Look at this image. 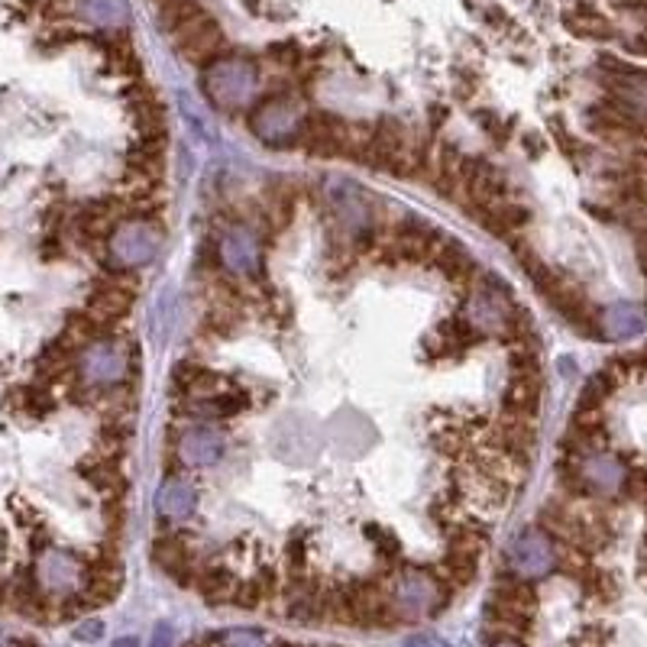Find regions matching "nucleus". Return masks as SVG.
Segmentation results:
<instances>
[{
    "label": "nucleus",
    "mask_w": 647,
    "mask_h": 647,
    "mask_svg": "<svg viewBox=\"0 0 647 647\" xmlns=\"http://www.w3.org/2000/svg\"><path fill=\"white\" fill-rule=\"evenodd\" d=\"M201 91L211 107L224 114H237L246 104H253L259 91V68L246 55H217L211 65H204Z\"/></svg>",
    "instance_id": "nucleus-1"
},
{
    "label": "nucleus",
    "mask_w": 647,
    "mask_h": 647,
    "mask_svg": "<svg viewBox=\"0 0 647 647\" xmlns=\"http://www.w3.org/2000/svg\"><path fill=\"white\" fill-rule=\"evenodd\" d=\"M521 308L515 305V295L502 279H495L492 272H483L476 279V288L466 305V321H470L479 334H502L512 337L518 324Z\"/></svg>",
    "instance_id": "nucleus-2"
},
{
    "label": "nucleus",
    "mask_w": 647,
    "mask_h": 647,
    "mask_svg": "<svg viewBox=\"0 0 647 647\" xmlns=\"http://www.w3.org/2000/svg\"><path fill=\"white\" fill-rule=\"evenodd\" d=\"M159 246H162L159 220L127 217L107 240V266L110 269H140L146 263H153Z\"/></svg>",
    "instance_id": "nucleus-3"
},
{
    "label": "nucleus",
    "mask_w": 647,
    "mask_h": 647,
    "mask_svg": "<svg viewBox=\"0 0 647 647\" xmlns=\"http://www.w3.org/2000/svg\"><path fill=\"white\" fill-rule=\"evenodd\" d=\"M301 123H305V114H301V104L292 98V94H269V98L259 101L250 114L253 136L272 149L295 146Z\"/></svg>",
    "instance_id": "nucleus-4"
},
{
    "label": "nucleus",
    "mask_w": 647,
    "mask_h": 647,
    "mask_svg": "<svg viewBox=\"0 0 647 647\" xmlns=\"http://www.w3.org/2000/svg\"><path fill=\"white\" fill-rule=\"evenodd\" d=\"M295 146H301L314 159H353V120L318 110V114L305 117V123H301Z\"/></svg>",
    "instance_id": "nucleus-5"
},
{
    "label": "nucleus",
    "mask_w": 647,
    "mask_h": 647,
    "mask_svg": "<svg viewBox=\"0 0 647 647\" xmlns=\"http://www.w3.org/2000/svg\"><path fill=\"white\" fill-rule=\"evenodd\" d=\"M599 78H602V88L609 91L605 98L622 104L631 117L647 127V68H635L622 59H615V55H602Z\"/></svg>",
    "instance_id": "nucleus-6"
},
{
    "label": "nucleus",
    "mask_w": 647,
    "mask_h": 647,
    "mask_svg": "<svg viewBox=\"0 0 647 647\" xmlns=\"http://www.w3.org/2000/svg\"><path fill=\"white\" fill-rule=\"evenodd\" d=\"M567 460L573 463L576 476H580L583 492L596 495V499H612L625 489L628 466L609 450H586V453H567Z\"/></svg>",
    "instance_id": "nucleus-7"
},
{
    "label": "nucleus",
    "mask_w": 647,
    "mask_h": 647,
    "mask_svg": "<svg viewBox=\"0 0 647 647\" xmlns=\"http://www.w3.org/2000/svg\"><path fill=\"white\" fill-rule=\"evenodd\" d=\"M554 570V538L544 528H525L508 544V570L518 580L541 583Z\"/></svg>",
    "instance_id": "nucleus-8"
},
{
    "label": "nucleus",
    "mask_w": 647,
    "mask_h": 647,
    "mask_svg": "<svg viewBox=\"0 0 647 647\" xmlns=\"http://www.w3.org/2000/svg\"><path fill=\"white\" fill-rule=\"evenodd\" d=\"M444 246V237L428 224V220L408 217L395 227L392 240L382 246L385 263H434V256Z\"/></svg>",
    "instance_id": "nucleus-9"
},
{
    "label": "nucleus",
    "mask_w": 647,
    "mask_h": 647,
    "mask_svg": "<svg viewBox=\"0 0 647 647\" xmlns=\"http://www.w3.org/2000/svg\"><path fill=\"white\" fill-rule=\"evenodd\" d=\"M78 373L85 385H120L130 373V350L114 337L94 340L78 356Z\"/></svg>",
    "instance_id": "nucleus-10"
},
{
    "label": "nucleus",
    "mask_w": 647,
    "mask_h": 647,
    "mask_svg": "<svg viewBox=\"0 0 647 647\" xmlns=\"http://www.w3.org/2000/svg\"><path fill=\"white\" fill-rule=\"evenodd\" d=\"M217 256H220V266L230 275L259 279V272H263V243H259L256 230L250 224L227 227L217 243Z\"/></svg>",
    "instance_id": "nucleus-11"
},
{
    "label": "nucleus",
    "mask_w": 647,
    "mask_h": 647,
    "mask_svg": "<svg viewBox=\"0 0 647 647\" xmlns=\"http://www.w3.org/2000/svg\"><path fill=\"white\" fill-rule=\"evenodd\" d=\"M172 39H175L178 55L188 59L191 65H201V68L211 65L217 55H224V49H227V36L208 10H204L198 20H191L185 30L175 33Z\"/></svg>",
    "instance_id": "nucleus-12"
},
{
    "label": "nucleus",
    "mask_w": 647,
    "mask_h": 647,
    "mask_svg": "<svg viewBox=\"0 0 647 647\" xmlns=\"http://www.w3.org/2000/svg\"><path fill=\"white\" fill-rule=\"evenodd\" d=\"M227 453V437L224 431H217L214 424H198V428H188L182 437H178V463L182 466H195V470H204V466H214L224 460Z\"/></svg>",
    "instance_id": "nucleus-13"
},
{
    "label": "nucleus",
    "mask_w": 647,
    "mask_h": 647,
    "mask_svg": "<svg viewBox=\"0 0 647 647\" xmlns=\"http://www.w3.org/2000/svg\"><path fill=\"white\" fill-rule=\"evenodd\" d=\"M127 107H130L133 127H136V133H140V140H153V143L165 140V127H169V123H165V107L156 98L153 88L136 85L127 94Z\"/></svg>",
    "instance_id": "nucleus-14"
},
{
    "label": "nucleus",
    "mask_w": 647,
    "mask_h": 647,
    "mask_svg": "<svg viewBox=\"0 0 647 647\" xmlns=\"http://www.w3.org/2000/svg\"><path fill=\"white\" fill-rule=\"evenodd\" d=\"M495 447H499L505 457L528 460L534 453V444H538V434H534V418L528 415H515V411H505V418L495 424Z\"/></svg>",
    "instance_id": "nucleus-15"
},
{
    "label": "nucleus",
    "mask_w": 647,
    "mask_h": 647,
    "mask_svg": "<svg viewBox=\"0 0 647 647\" xmlns=\"http://www.w3.org/2000/svg\"><path fill=\"white\" fill-rule=\"evenodd\" d=\"M185 647H337V644H308L292 638H272L259 628H227L217 635H201Z\"/></svg>",
    "instance_id": "nucleus-16"
},
{
    "label": "nucleus",
    "mask_w": 647,
    "mask_h": 647,
    "mask_svg": "<svg viewBox=\"0 0 647 647\" xmlns=\"http://www.w3.org/2000/svg\"><path fill=\"white\" fill-rule=\"evenodd\" d=\"M314 447H318V428L305 415L285 418L275 428V453L282 460H308L314 457Z\"/></svg>",
    "instance_id": "nucleus-17"
},
{
    "label": "nucleus",
    "mask_w": 647,
    "mask_h": 647,
    "mask_svg": "<svg viewBox=\"0 0 647 647\" xmlns=\"http://www.w3.org/2000/svg\"><path fill=\"white\" fill-rule=\"evenodd\" d=\"M165 175V146L153 140H140V146L127 149V178L136 185V191L156 188Z\"/></svg>",
    "instance_id": "nucleus-18"
},
{
    "label": "nucleus",
    "mask_w": 647,
    "mask_h": 647,
    "mask_svg": "<svg viewBox=\"0 0 647 647\" xmlns=\"http://www.w3.org/2000/svg\"><path fill=\"white\" fill-rule=\"evenodd\" d=\"M563 26H567L573 36L593 39V43H612V39H618V26L605 17L602 10L589 7V4L570 7L567 13H563Z\"/></svg>",
    "instance_id": "nucleus-19"
},
{
    "label": "nucleus",
    "mask_w": 647,
    "mask_h": 647,
    "mask_svg": "<svg viewBox=\"0 0 647 647\" xmlns=\"http://www.w3.org/2000/svg\"><path fill=\"white\" fill-rule=\"evenodd\" d=\"M156 508H159V515L169 518V521L191 518L198 508V489L191 486L188 479L169 476L156 492Z\"/></svg>",
    "instance_id": "nucleus-20"
},
{
    "label": "nucleus",
    "mask_w": 647,
    "mask_h": 647,
    "mask_svg": "<svg viewBox=\"0 0 647 647\" xmlns=\"http://www.w3.org/2000/svg\"><path fill=\"white\" fill-rule=\"evenodd\" d=\"M599 327H602V337L628 340V337H638L647 327V314L635 301H615V305H609L599 314Z\"/></svg>",
    "instance_id": "nucleus-21"
},
{
    "label": "nucleus",
    "mask_w": 647,
    "mask_h": 647,
    "mask_svg": "<svg viewBox=\"0 0 647 647\" xmlns=\"http://www.w3.org/2000/svg\"><path fill=\"white\" fill-rule=\"evenodd\" d=\"M541 373H512L505 385V411H515V415H528L534 418L538 415V405H541Z\"/></svg>",
    "instance_id": "nucleus-22"
},
{
    "label": "nucleus",
    "mask_w": 647,
    "mask_h": 647,
    "mask_svg": "<svg viewBox=\"0 0 647 647\" xmlns=\"http://www.w3.org/2000/svg\"><path fill=\"white\" fill-rule=\"evenodd\" d=\"M476 220L492 233V237H512V233H518V230L528 227L531 208H528V204H521V201L505 198V201L495 204V208H489V211L479 214Z\"/></svg>",
    "instance_id": "nucleus-23"
},
{
    "label": "nucleus",
    "mask_w": 647,
    "mask_h": 647,
    "mask_svg": "<svg viewBox=\"0 0 647 647\" xmlns=\"http://www.w3.org/2000/svg\"><path fill=\"white\" fill-rule=\"evenodd\" d=\"M78 13L101 30H123L130 17L127 0H78Z\"/></svg>",
    "instance_id": "nucleus-24"
},
{
    "label": "nucleus",
    "mask_w": 647,
    "mask_h": 647,
    "mask_svg": "<svg viewBox=\"0 0 647 647\" xmlns=\"http://www.w3.org/2000/svg\"><path fill=\"white\" fill-rule=\"evenodd\" d=\"M107 337V327L94 318V314L88 308H81V311H72L65 318V327H62V340L65 343H72V347L81 353L85 347H91L94 340H101Z\"/></svg>",
    "instance_id": "nucleus-25"
},
{
    "label": "nucleus",
    "mask_w": 647,
    "mask_h": 647,
    "mask_svg": "<svg viewBox=\"0 0 647 647\" xmlns=\"http://www.w3.org/2000/svg\"><path fill=\"white\" fill-rule=\"evenodd\" d=\"M434 263H437V269L447 275L450 282H473V279H479V266H476V259L463 250L460 243H447L444 240V246H440V253L434 256Z\"/></svg>",
    "instance_id": "nucleus-26"
},
{
    "label": "nucleus",
    "mask_w": 647,
    "mask_h": 647,
    "mask_svg": "<svg viewBox=\"0 0 647 647\" xmlns=\"http://www.w3.org/2000/svg\"><path fill=\"white\" fill-rule=\"evenodd\" d=\"M204 13V7L198 4V0H159V26L169 36H175V33H182L185 26L191 23V20H198Z\"/></svg>",
    "instance_id": "nucleus-27"
},
{
    "label": "nucleus",
    "mask_w": 647,
    "mask_h": 647,
    "mask_svg": "<svg viewBox=\"0 0 647 647\" xmlns=\"http://www.w3.org/2000/svg\"><path fill=\"white\" fill-rule=\"evenodd\" d=\"M434 337L440 340V353H453V350H463V347H470V343H476L479 330L466 318H450L437 327Z\"/></svg>",
    "instance_id": "nucleus-28"
},
{
    "label": "nucleus",
    "mask_w": 647,
    "mask_h": 647,
    "mask_svg": "<svg viewBox=\"0 0 647 647\" xmlns=\"http://www.w3.org/2000/svg\"><path fill=\"white\" fill-rule=\"evenodd\" d=\"M266 55H269V62H275L279 68H288V72H295V68L301 65V46L292 43V39H285V43H272Z\"/></svg>",
    "instance_id": "nucleus-29"
},
{
    "label": "nucleus",
    "mask_w": 647,
    "mask_h": 647,
    "mask_svg": "<svg viewBox=\"0 0 647 647\" xmlns=\"http://www.w3.org/2000/svg\"><path fill=\"white\" fill-rule=\"evenodd\" d=\"M175 389H182V392H191L198 385V379L204 376V366L198 360H182L175 366Z\"/></svg>",
    "instance_id": "nucleus-30"
},
{
    "label": "nucleus",
    "mask_w": 647,
    "mask_h": 647,
    "mask_svg": "<svg viewBox=\"0 0 647 647\" xmlns=\"http://www.w3.org/2000/svg\"><path fill=\"white\" fill-rule=\"evenodd\" d=\"M483 120H479V127H483L486 133H489V140H495V143H508V136H512V120H502V117H495V114H489V110H483L479 114Z\"/></svg>",
    "instance_id": "nucleus-31"
},
{
    "label": "nucleus",
    "mask_w": 647,
    "mask_h": 647,
    "mask_svg": "<svg viewBox=\"0 0 647 647\" xmlns=\"http://www.w3.org/2000/svg\"><path fill=\"white\" fill-rule=\"evenodd\" d=\"M625 49L647 59V30H635L631 36H625Z\"/></svg>",
    "instance_id": "nucleus-32"
},
{
    "label": "nucleus",
    "mask_w": 647,
    "mask_h": 647,
    "mask_svg": "<svg viewBox=\"0 0 647 647\" xmlns=\"http://www.w3.org/2000/svg\"><path fill=\"white\" fill-rule=\"evenodd\" d=\"M408 647H450V644L440 641V638H434V635H418V638L408 641Z\"/></svg>",
    "instance_id": "nucleus-33"
},
{
    "label": "nucleus",
    "mask_w": 647,
    "mask_h": 647,
    "mask_svg": "<svg viewBox=\"0 0 647 647\" xmlns=\"http://www.w3.org/2000/svg\"><path fill=\"white\" fill-rule=\"evenodd\" d=\"M114 647H140V644H136V638H120L114 641Z\"/></svg>",
    "instance_id": "nucleus-34"
}]
</instances>
